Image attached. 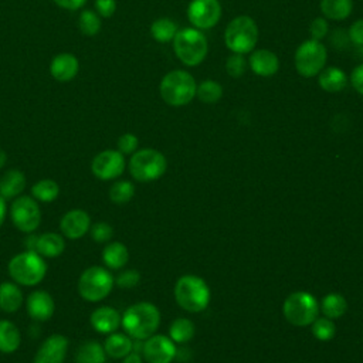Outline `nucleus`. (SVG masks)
<instances>
[{
  "label": "nucleus",
  "instance_id": "f8f14e48",
  "mask_svg": "<svg viewBox=\"0 0 363 363\" xmlns=\"http://www.w3.org/2000/svg\"><path fill=\"white\" fill-rule=\"evenodd\" d=\"M187 18L194 28L210 30L218 24L223 7L218 0H191L187 6Z\"/></svg>",
  "mask_w": 363,
  "mask_h": 363
},
{
  "label": "nucleus",
  "instance_id": "cd10ccee",
  "mask_svg": "<svg viewBox=\"0 0 363 363\" xmlns=\"http://www.w3.org/2000/svg\"><path fill=\"white\" fill-rule=\"evenodd\" d=\"M21 345V333L18 328L9 319H0V352L13 353Z\"/></svg>",
  "mask_w": 363,
  "mask_h": 363
},
{
  "label": "nucleus",
  "instance_id": "2f4dec72",
  "mask_svg": "<svg viewBox=\"0 0 363 363\" xmlns=\"http://www.w3.org/2000/svg\"><path fill=\"white\" fill-rule=\"evenodd\" d=\"M320 309L326 318L337 319L345 315L347 309V302L340 294H328L322 299Z\"/></svg>",
  "mask_w": 363,
  "mask_h": 363
},
{
  "label": "nucleus",
  "instance_id": "4c0bfd02",
  "mask_svg": "<svg viewBox=\"0 0 363 363\" xmlns=\"http://www.w3.org/2000/svg\"><path fill=\"white\" fill-rule=\"evenodd\" d=\"M247 65L248 62L242 54L231 52L225 60V71L231 78L242 77L247 69Z\"/></svg>",
  "mask_w": 363,
  "mask_h": 363
},
{
  "label": "nucleus",
  "instance_id": "f704fd0d",
  "mask_svg": "<svg viewBox=\"0 0 363 363\" xmlns=\"http://www.w3.org/2000/svg\"><path fill=\"white\" fill-rule=\"evenodd\" d=\"M101 16L95 10H82L78 17V28L86 37H94L101 31Z\"/></svg>",
  "mask_w": 363,
  "mask_h": 363
},
{
  "label": "nucleus",
  "instance_id": "2eb2a0df",
  "mask_svg": "<svg viewBox=\"0 0 363 363\" xmlns=\"http://www.w3.org/2000/svg\"><path fill=\"white\" fill-rule=\"evenodd\" d=\"M68 339L64 335H50L38 347L33 363H64L68 352Z\"/></svg>",
  "mask_w": 363,
  "mask_h": 363
},
{
  "label": "nucleus",
  "instance_id": "4468645a",
  "mask_svg": "<svg viewBox=\"0 0 363 363\" xmlns=\"http://www.w3.org/2000/svg\"><path fill=\"white\" fill-rule=\"evenodd\" d=\"M142 356L147 363H172L176 357L174 342L164 335H152L145 339Z\"/></svg>",
  "mask_w": 363,
  "mask_h": 363
},
{
  "label": "nucleus",
  "instance_id": "b1692460",
  "mask_svg": "<svg viewBox=\"0 0 363 363\" xmlns=\"http://www.w3.org/2000/svg\"><path fill=\"white\" fill-rule=\"evenodd\" d=\"M104 349L108 357L112 359H123L133 350V342L129 335L112 332L106 336L104 342Z\"/></svg>",
  "mask_w": 363,
  "mask_h": 363
},
{
  "label": "nucleus",
  "instance_id": "c85d7f7f",
  "mask_svg": "<svg viewBox=\"0 0 363 363\" xmlns=\"http://www.w3.org/2000/svg\"><path fill=\"white\" fill-rule=\"evenodd\" d=\"M75 363H105L106 353L104 345L96 340L84 342L75 352Z\"/></svg>",
  "mask_w": 363,
  "mask_h": 363
},
{
  "label": "nucleus",
  "instance_id": "09e8293b",
  "mask_svg": "<svg viewBox=\"0 0 363 363\" xmlns=\"http://www.w3.org/2000/svg\"><path fill=\"white\" fill-rule=\"evenodd\" d=\"M6 214H7V204H6V199H3V197L0 196V227H1V225H3V223H4Z\"/></svg>",
  "mask_w": 363,
  "mask_h": 363
},
{
  "label": "nucleus",
  "instance_id": "f3484780",
  "mask_svg": "<svg viewBox=\"0 0 363 363\" xmlns=\"http://www.w3.org/2000/svg\"><path fill=\"white\" fill-rule=\"evenodd\" d=\"M26 309L33 320L45 322L54 315L55 302L47 291L37 289L28 295L26 301Z\"/></svg>",
  "mask_w": 363,
  "mask_h": 363
},
{
  "label": "nucleus",
  "instance_id": "ddd939ff",
  "mask_svg": "<svg viewBox=\"0 0 363 363\" xmlns=\"http://www.w3.org/2000/svg\"><path fill=\"white\" fill-rule=\"evenodd\" d=\"M125 155L118 149H106L96 153L91 162L92 174L104 182L118 179L125 170Z\"/></svg>",
  "mask_w": 363,
  "mask_h": 363
},
{
  "label": "nucleus",
  "instance_id": "bb28decb",
  "mask_svg": "<svg viewBox=\"0 0 363 363\" xmlns=\"http://www.w3.org/2000/svg\"><path fill=\"white\" fill-rule=\"evenodd\" d=\"M319 9L326 20L343 21L353 11V0H320Z\"/></svg>",
  "mask_w": 363,
  "mask_h": 363
},
{
  "label": "nucleus",
  "instance_id": "a878e982",
  "mask_svg": "<svg viewBox=\"0 0 363 363\" xmlns=\"http://www.w3.org/2000/svg\"><path fill=\"white\" fill-rule=\"evenodd\" d=\"M102 261L109 269H121L129 261V251L119 241H109L102 250Z\"/></svg>",
  "mask_w": 363,
  "mask_h": 363
},
{
  "label": "nucleus",
  "instance_id": "c756f323",
  "mask_svg": "<svg viewBox=\"0 0 363 363\" xmlns=\"http://www.w3.org/2000/svg\"><path fill=\"white\" fill-rule=\"evenodd\" d=\"M179 31L177 24L169 18V17H160L156 18L152 24H150V35L155 41L157 43H170L173 41L176 33Z\"/></svg>",
  "mask_w": 363,
  "mask_h": 363
},
{
  "label": "nucleus",
  "instance_id": "423d86ee",
  "mask_svg": "<svg viewBox=\"0 0 363 363\" xmlns=\"http://www.w3.org/2000/svg\"><path fill=\"white\" fill-rule=\"evenodd\" d=\"M258 26L250 16H237L224 30V43L231 52L248 54L258 43Z\"/></svg>",
  "mask_w": 363,
  "mask_h": 363
},
{
  "label": "nucleus",
  "instance_id": "0eeeda50",
  "mask_svg": "<svg viewBox=\"0 0 363 363\" xmlns=\"http://www.w3.org/2000/svg\"><path fill=\"white\" fill-rule=\"evenodd\" d=\"M115 284L112 274L99 265H92L84 269L78 278V294L86 302H99L105 299Z\"/></svg>",
  "mask_w": 363,
  "mask_h": 363
},
{
  "label": "nucleus",
  "instance_id": "6e6552de",
  "mask_svg": "<svg viewBox=\"0 0 363 363\" xmlns=\"http://www.w3.org/2000/svg\"><path fill=\"white\" fill-rule=\"evenodd\" d=\"M129 173L138 182H153L160 179L167 167L164 155L156 149L145 147L132 153Z\"/></svg>",
  "mask_w": 363,
  "mask_h": 363
},
{
  "label": "nucleus",
  "instance_id": "72a5a7b5",
  "mask_svg": "<svg viewBox=\"0 0 363 363\" xmlns=\"http://www.w3.org/2000/svg\"><path fill=\"white\" fill-rule=\"evenodd\" d=\"M196 328L193 322L187 318H177L172 322L169 328V335L170 339L176 343H186L194 336Z\"/></svg>",
  "mask_w": 363,
  "mask_h": 363
},
{
  "label": "nucleus",
  "instance_id": "f257e3e1",
  "mask_svg": "<svg viewBox=\"0 0 363 363\" xmlns=\"http://www.w3.org/2000/svg\"><path fill=\"white\" fill-rule=\"evenodd\" d=\"M160 323V312L150 302H138L126 308L121 318L125 333L136 340H145L155 335Z\"/></svg>",
  "mask_w": 363,
  "mask_h": 363
},
{
  "label": "nucleus",
  "instance_id": "393cba45",
  "mask_svg": "<svg viewBox=\"0 0 363 363\" xmlns=\"http://www.w3.org/2000/svg\"><path fill=\"white\" fill-rule=\"evenodd\" d=\"M23 291L16 282H1L0 284V309L6 313L17 312L23 305Z\"/></svg>",
  "mask_w": 363,
  "mask_h": 363
},
{
  "label": "nucleus",
  "instance_id": "c9c22d12",
  "mask_svg": "<svg viewBox=\"0 0 363 363\" xmlns=\"http://www.w3.org/2000/svg\"><path fill=\"white\" fill-rule=\"evenodd\" d=\"M135 196V186L129 180H118L109 187V199L112 203L125 204Z\"/></svg>",
  "mask_w": 363,
  "mask_h": 363
},
{
  "label": "nucleus",
  "instance_id": "58836bf2",
  "mask_svg": "<svg viewBox=\"0 0 363 363\" xmlns=\"http://www.w3.org/2000/svg\"><path fill=\"white\" fill-rule=\"evenodd\" d=\"M91 234V238L98 242V244H105L109 242L112 235H113V228L111 224L105 221H96L91 224V228L88 231Z\"/></svg>",
  "mask_w": 363,
  "mask_h": 363
},
{
  "label": "nucleus",
  "instance_id": "9d476101",
  "mask_svg": "<svg viewBox=\"0 0 363 363\" xmlns=\"http://www.w3.org/2000/svg\"><path fill=\"white\" fill-rule=\"evenodd\" d=\"M285 319L294 326L311 325L319 313V303L316 298L305 291L291 294L282 306Z\"/></svg>",
  "mask_w": 363,
  "mask_h": 363
},
{
  "label": "nucleus",
  "instance_id": "7c9ffc66",
  "mask_svg": "<svg viewBox=\"0 0 363 363\" xmlns=\"http://www.w3.org/2000/svg\"><path fill=\"white\" fill-rule=\"evenodd\" d=\"M60 194V186L52 179H41L31 187V196L41 203H51Z\"/></svg>",
  "mask_w": 363,
  "mask_h": 363
},
{
  "label": "nucleus",
  "instance_id": "6ab92c4d",
  "mask_svg": "<svg viewBox=\"0 0 363 363\" xmlns=\"http://www.w3.org/2000/svg\"><path fill=\"white\" fill-rule=\"evenodd\" d=\"M79 71V61L72 52H60L50 62V74L58 82L72 81Z\"/></svg>",
  "mask_w": 363,
  "mask_h": 363
},
{
  "label": "nucleus",
  "instance_id": "de8ad7c7",
  "mask_svg": "<svg viewBox=\"0 0 363 363\" xmlns=\"http://www.w3.org/2000/svg\"><path fill=\"white\" fill-rule=\"evenodd\" d=\"M122 363H142V356H140L139 352L132 350L129 354H126L122 359Z\"/></svg>",
  "mask_w": 363,
  "mask_h": 363
},
{
  "label": "nucleus",
  "instance_id": "f03ea898",
  "mask_svg": "<svg viewBox=\"0 0 363 363\" xmlns=\"http://www.w3.org/2000/svg\"><path fill=\"white\" fill-rule=\"evenodd\" d=\"M197 82L186 69L169 71L159 84V94L164 104L179 108L196 98Z\"/></svg>",
  "mask_w": 363,
  "mask_h": 363
},
{
  "label": "nucleus",
  "instance_id": "412c9836",
  "mask_svg": "<svg viewBox=\"0 0 363 363\" xmlns=\"http://www.w3.org/2000/svg\"><path fill=\"white\" fill-rule=\"evenodd\" d=\"M65 250V241L62 235L48 231L37 235L34 251L38 252L43 258H57Z\"/></svg>",
  "mask_w": 363,
  "mask_h": 363
},
{
  "label": "nucleus",
  "instance_id": "20e7f679",
  "mask_svg": "<svg viewBox=\"0 0 363 363\" xmlns=\"http://www.w3.org/2000/svg\"><path fill=\"white\" fill-rule=\"evenodd\" d=\"M10 278L23 286L40 284L47 274V262L38 252L26 250L16 254L7 264Z\"/></svg>",
  "mask_w": 363,
  "mask_h": 363
},
{
  "label": "nucleus",
  "instance_id": "7ed1b4c3",
  "mask_svg": "<svg viewBox=\"0 0 363 363\" xmlns=\"http://www.w3.org/2000/svg\"><path fill=\"white\" fill-rule=\"evenodd\" d=\"M173 51L179 61L186 67L201 64L208 54V40L204 33L194 27H186L176 33Z\"/></svg>",
  "mask_w": 363,
  "mask_h": 363
},
{
  "label": "nucleus",
  "instance_id": "8fccbe9b",
  "mask_svg": "<svg viewBox=\"0 0 363 363\" xmlns=\"http://www.w3.org/2000/svg\"><path fill=\"white\" fill-rule=\"evenodd\" d=\"M6 163H7V153L3 149H0V169L4 167Z\"/></svg>",
  "mask_w": 363,
  "mask_h": 363
},
{
  "label": "nucleus",
  "instance_id": "a18cd8bd",
  "mask_svg": "<svg viewBox=\"0 0 363 363\" xmlns=\"http://www.w3.org/2000/svg\"><path fill=\"white\" fill-rule=\"evenodd\" d=\"M349 81L354 88V91L363 96V64H359L357 67L353 68V71L350 72Z\"/></svg>",
  "mask_w": 363,
  "mask_h": 363
},
{
  "label": "nucleus",
  "instance_id": "49530a36",
  "mask_svg": "<svg viewBox=\"0 0 363 363\" xmlns=\"http://www.w3.org/2000/svg\"><path fill=\"white\" fill-rule=\"evenodd\" d=\"M58 7L64 9V10H71V11H75V10H79L85 6L86 0H52Z\"/></svg>",
  "mask_w": 363,
  "mask_h": 363
},
{
  "label": "nucleus",
  "instance_id": "a19ab883",
  "mask_svg": "<svg viewBox=\"0 0 363 363\" xmlns=\"http://www.w3.org/2000/svg\"><path fill=\"white\" fill-rule=\"evenodd\" d=\"M116 146H118V150L122 155H132L138 150L139 139H138L136 135H133L130 132H126V133L119 136V139L116 142Z\"/></svg>",
  "mask_w": 363,
  "mask_h": 363
},
{
  "label": "nucleus",
  "instance_id": "473e14b6",
  "mask_svg": "<svg viewBox=\"0 0 363 363\" xmlns=\"http://www.w3.org/2000/svg\"><path fill=\"white\" fill-rule=\"evenodd\" d=\"M196 96L203 104H217L223 98V85L214 79H204L197 84Z\"/></svg>",
  "mask_w": 363,
  "mask_h": 363
},
{
  "label": "nucleus",
  "instance_id": "a211bd4d",
  "mask_svg": "<svg viewBox=\"0 0 363 363\" xmlns=\"http://www.w3.org/2000/svg\"><path fill=\"white\" fill-rule=\"evenodd\" d=\"M247 62L255 75L264 77V78L275 75L279 69L278 55L274 51L267 48L252 50L250 52V58Z\"/></svg>",
  "mask_w": 363,
  "mask_h": 363
},
{
  "label": "nucleus",
  "instance_id": "ea45409f",
  "mask_svg": "<svg viewBox=\"0 0 363 363\" xmlns=\"http://www.w3.org/2000/svg\"><path fill=\"white\" fill-rule=\"evenodd\" d=\"M140 282V274L136 269H125L116 278L115 284L122 289H132Z\"/></svg>",
  "mask_w": 363,
  "mask_h": 363
},
{
  "label": "nucleus",
  "instance_id": "e433bc0d",
  "mask_svg": "<svg viewBox=\"0 0 363 363\" xmlns=\"http://www.w3.org/2000/svg\"><path fill=\"white\" fill-rule=\"evenodd\" d=\"M312 335L322 342L330 340L336 333V326L329 318H316L312 323Z\"/></svg>",
  "mask_w": 363,
  "mask_h": 363
},
{
  "label": "nucleus",
  "instance_id": "c03bdc74",
  "mask_svg": "<svg viewBox=\"0 0 363 363\" xmlns=\"http://www.w3.org/2000/svg\"><path fill=\"white\" fill-rule=\"evenodd\" d=\"M347 37L354 45L363 47V18H359L352 23V26L347 30Z\"/></svg>",
  "mask_w": 363,
  "mask_h": 363
},
{
  "label": "nucleus",
  "instance_id": "4be33fe9",
  "mask_svg": "<svg viewBox=\"0 0 363 363\" xmlns=\"http://www.w3.org/2000/svg\"><path fill=\"white\" fill-rule=\"evenodd\" d=\"M347 81L349 77L339 67H328L318 74V85L320 86V89L329 94L343 91L347 85Z\"/></svg>",
  "mask_w": 363,
  "mask_h": 363
},
{
  "label": "nucleus",
  "instance_id": "9b49d317",
  "mask_svg": "<svg viewBox=\"0 0 363 363\" xmlns=\"http://www.w3.org/2000/svg\"><path fill=\"white\" fill-rule=\"evenodd\" d=\"M10 218L18 231L26 234L34 233L41 223L38 201L31 196L20 194L11 201Z\"/></svg>",
  "mask_w": 363,
  "mask_h": 363
},
{
  "label": "nucleus",
  "instance_id": "dca6fc26",
  "mask_svg": "<svg viewBox=\"0 0 363 363\" xmlns=\"http://www.w3.org/2000/svg\"><path fill=\"white\" fill-rule=\"evenodd\" d=\"M91 228V217L85 210L72 208L67 211L60 221V230L69 240L82 238Z\"/></svg>",
  "mask_w": 363,
  "mask_h": 363
},
{
  "label": "nucleus",
  "instance_id": "39448f33",
  "mask_svg": "<svg viewBox=\"0 0 363 363\" xmlns=\"http://www.w3.org/2000/svg\"><path fill=\"white\" fill-rule=\"evenodd\" d=\"M174 298L180 308L187 312H201L208 306L210 288L197 275H183L174 285Z\"/></svg>",
  "mask_w": 363,
  "mask_h": 363
},
{
  "label": "nucleus",
  "instance_id": "79ce46f5",
  "mask_svg": "<svg viewBox=\"0 0 363 363\" xmlns=\"http://www.w3.org/2000/svg\"><path fill=\"white\" fill-rule=\"evenodd\" d=\"M328 33H329V24L325 17H316L312 20V23L309 26L311 38L320 41L322 38H325L328 35Z\"/></svg>",
  "mask_w": 363,
  "mask_h": 363
},
{
  "label": "nucleus",
  "instance_id": "aec40b11",
  "mask_svg": "<svg viewBox=\"0 0 363 363\" xmlns=\"http://www.w3.org/2000/svg\"><path fill=\"white\" fill-rule=\"evenodd\" d=\"M121 318L122 316L115 308L105 305V306L96 308L91 313L89 323L95 332L102 335H109L112 332H116V329L121 326Z\"/></svg>",
  "mask_w": 363,
  "mask_h": 363
},
{
  "label": "nucleus",
  "instance_id": "37998d69",
  "mask_svg": "<svg viewBox=\"0 0 363 363\" xmlns=\"http://www.w3.org/2000/svg\"><path fill=\"white\" fill-rule=\"evenodd\" d=\"M94 7L101 18H109L116 11V0H95Z\"/></svg>",
  "mask_w": 363,
  "mask_h": 363
},
{
  "label": "nucleus",
  "instance_id": "1a4fd4ad",
  "mask_svg": "<svg viewBox=\"0 0 363 363\" xmlns=\"http://www.w3.org/2000/svg\"><path fill=\"white\" fill-rule=\"evenodd\" d=\"M328 51L326 47L313 38L305 40L298 45L294 55L296 72L303 78L316 77L326 65Z\"/></svg>",
  "mask_w": 363,
  "mask_h": 363
},
{
  "label": "nucleus",
  "instance_id": "5701e85b",
  "mask_svg": "<svg viewBox=\"0 0 363 363\" xmlns=\"http://www.w3.org/2000/svg\"><path fill=\"white\" fill-rule=\"evenodd\" d=\"M26 187V176L18 169L7 170L0 179V196L6 200L18 197Z\"/></svg>",
  "mask_w": 363,
  "mask_h": 363
}]
</instances>
